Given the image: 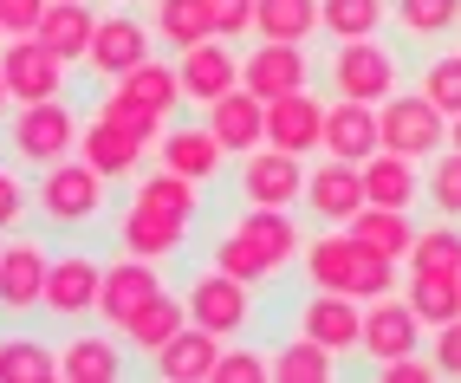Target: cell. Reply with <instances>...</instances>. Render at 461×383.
I'll list each match as a JSON object with an SVG mask.
<instances>
[{"label": "cell", "instance_id": "obj_1", "mask_svg": "<svg viewBox=\"0 0 461 383\" xmlns=\"http://www.w3.org/2000/svg\"><path fill=\"white\" fill-rule=\"evenodd\" d=\"M299 267L319 293H351V299H384L396 293V260L390 253H371L351 228H325L319 241L299 247Z\"/></svg>", "mask_w": 461, "mask_h": 383}, {"label": "cell", "instance_id": "obj_2", "mask_svg": "<svg viewBox=\"0 0 461 383\" xmlns=\"http://www.w3.org/2000/svg\"><path fill=\"white\" fill-rule=\"evenodd\" d=\"M78 131H85V117L66 98L14 105L7 111V156L20 169H52V163H66V156H78Z\"/></svg>", "mask_w": 461, "mask_h": 383}, {"label": "cell", "instance_id": "obj_3", "mask_svg": "<svg viewBox=\"0 0 461 383\" xmlns=\"http://www.w3.org/2000/svg\"><path fill=\"white\" fill-rule=\"evenodd\" d=\"M104 176L85 163V156H66V163H52V169H40V182H33V214L46 221V228H59V234H72V228H91V221L104 214Z\"/></svg>", "mask_w": 461, "mask_h": 383}, {"label": "cell", "instance_id": "obj_4", "mask_svg": "<svg viewBox=\"0 0 461 383\" xmlns=\"http://www.w3.org/2000/svg\"><path fill=\"white\" fill-rule=\"evenodd\" d=\"M396 78H403V59H396L377 33L371 40H338L325 52V85L338 91V98H357V105H384Z\"/></svg>", "mask_w": 461, "mask_h": 383}, {"label": "cell", "instance_id": "obj_5", "mask_svg": "<svg viewBox=\"0 0 461 383\" xmlns=\"http://www.w3.org/2000/svg\"><path fill=\"white\" fill-rule=\"evenodd\" d=\"M182 305H189V318L195 325H208L214 338H240L254 325V286L248 279H234V273H221V267H202L189 286H182Z\"/></svg>", "mask_w": 461, "mask_h": 383}, {"label": "cell", "instance_id": "obj_6", "mask_svg": "<svg viewBox=\"0 0 461 383\" xmlns=\"http://www.w3.org/2000/svg\"><path fill=\"white\" fill-rule=\"evenodd\" d=\"M234 196H240V208H293V202H305V156L273 150V143L248 150L240 169H234Z\"/></svg>", "mask_w": 461, "mask_h": 383}, {"label": "cell", "instance_id": "obj_7", "mask_svg": "<svg viewBox=\"0 0 461 383\" xmlns=\"http://www.w3.org/2000/svg\"><path fill=\"white\" fill-rule=\"evenodd\" d=\"M377 123H384V150L416 156V163H429V156L448 143V117L429 105L422 91H390L377 105Z\"/></svg>", "mask_w": 461, "mask_h": 383}, {"label": "cell", "instance_id": "obj_8", "mask_svg": "<svg viewBox=\"0 0 461 383\" xmlns=\"http://www.w3.org/2000/svg\"><path fill=\"white\" fill-rule=\"evenodd\" d=\"M98 286H104V260H98V253H85V247H66V253H52L40 312L59 318V325H72V318H98Z\"/></svg>", "mask_w": 461, "mask_h": 383}, {"label": "cell", "instance_id": "obj_9", "mask_svg": "<svg viewBox=\"0 0 461 383\" xmlns=\"http://www.w3.org/2000/svg\"><path fill=\"white\" fill-rule=\"evenodd\" d=\"M0 78H7L14 105H40V98H66V59H59L40 33H20L0 46Z\"/></svg>", "mask_w": 461, "mask_h": 383}, {"label": "cell", "instance_id": "obj_10", "mask_svg": "<svg viewBox=\"0 0 461 383\" xmlns=\"http://www.w3.org/2000/svg\"><path fill=\"white\" fill-rule=\"evenodd\" d=\"M46 273H52V247L33 234L0 241V318H26L46 299Z\"/></svg>", "mask_w": 461, "mask_h": 383}, {"label": "cell", "instance_id": "obj_11", "mask_svg": "<svg viewBox=\"0 0 461 383\" xmlns=\"http://www.w3.org/2000/svg\"><path fill=\"white\" fill-rule=\"evenodd\" d=\"M143 59H157V33L131 14H98V33H91V52H85V72L117 85L124 72H137Z\"/></svg>", "mask_w": 461, "mask_h": 383}, {"label": "cell", "instance_id": "obj_12", "mask_svg": "<svg viewBox=\"0 0 461 383\" xmlns=\"http://www.w3.org/2000/svg\"><path fill=\"white\" fill-rule=\"evenodd\" d=\"M422 318L410 312V299H396V293H384V299H364V364L371 370H384L390 358H410V351H422Z\"/></svg>", "mask_w": 461, "mask_h": 383}, {"label": "cell", "instance_id": "obj_13", "mask_svg": "<svg viewBox=\"0 0 461 383\" xmlns=\"http://www.w3.org/2000/svg\"><path fill=\"white\" fill-rule=\"evenodd\" d=\"M157 293H163V273H157V260H143V253H124V247H117V260H104L98 318H104L111 332H124V318H131V312H143Z\"/></svg>", "mask_w": 461, "mask_h": 383}, {"label": "cell", "instance_id": "obj_14", "mask_svg": "<svg viewBox=\"0 0 461 383\" xmlns=\"http://www.w3.org/2000/svg\"><path fill=\"white\" fill-rule=\"evenodd\" d=\"M240 85L254 98H286V91L312 85V52L293 40H254V52H240Z\"/></svg>", "mask_w": 461, "mask_h": 383}, {"label": "cell", "instance_id": "obj_15", "mask_svg": "<svg viewBox=\"0 0 461 383\" xmlns=\"http://www.w3.org/2000/svg\"><path fill=\"white\" fill-rule=\"evenodd\" d=\"M364 208V169L345 163V156H325V163L305 169V214L319 228H345V221Z\"/></svg>", "mask_w": 461, "mask_h": 383}, {"label": "cell", "instance_id": "obj_16", "mask_svg": "<svg viewBox=\"0 0 461 383\" xmlns=\"http://www.w3.org/2000/svg\"><path fill=\"white\" fill-rule=\"evenodd\" d=\"M111 234L124 253H143V260H169V253L189 247V221L169 214V208H149V202H124L111 221Z\"/></svg>", "mask_w": 461, "mask_h": 383}, {"label": "cell", "instance_id": "obj_17", "mask_svg": "<svg viewBox=\"0 0 461 383\" xmlns=\"http://www.w3.org/2000/svg\"><path fill=\"white\" fill-rule=\"evenodd\" d=\"M299 332L319 338L325 351H338V358H351V351L364 344V299L319 293V286H312V299H299Z\"/></svg>", "mask_w": 461, "mask_h": 383}, {"label": "cell", "instance_id": "obj_18", "mask_svg": "<svg viewBox=\"0 0 461 383\" xmlns=\"http://www.w3.org/2000/svg\"><path fill=\"white\" fill-rule=\"evenodd\" d=\"M176 78H182V105H214L221 91L240 85V52L228 40H202L189 52H176Z\"/></svg>", "mask_w": 461, "mask_h": 383}, {"label": "cell", "instance_id": "obj_19", "mask_svg": "<svg viewBox=\"0 0 461 383\" xmlns=\"http://www.w3.org/2000/svg\"><path fill=\"white\" fill-rule=\"evenodd\" d=\"M202 123L214 131V143H221L228 156H248V150L267 143V98H254L248 85H234L214 105H202Z\"/></svg>", "mask_w": 461, "mask_h": 383}, {"label": "cell", "instance_id": "obj_20", "mask_svg": "<svg viewBox=\"0 0 461 383\" xmlns=\"http://www.w3.org/2000/svg\"><path fill=\"white\" fill-rule=\"evenodd\" d=\"M267 143L293 150V156H312L325 143V98H312V85L286 91V98H267Z\"/></svg>", "mask_w": 461, "mask_h": 383}, {"label": "cell", "instance_id": "obj_21", "mask_svg": "<svg viewBox=\"0 0 461 383\" xmlns=\"http://www.w3.org/2000/svg\"><path fill=\"white\" fill-rule=\"evenodd\" d=\"M325 156H345V163H364V156L384 150V123L377 105H357V98H325Z\"/></svg>", "mask_w": 461, "mask_h": 383}, {"label": "cell", "instance_id": "obj_22", "mask_svg": "<svg viewBox=\"0 0 461 383\" xmlns=\"http://www.w3.org/2000/svg\"><path fill=\"white\" fill-rule=\"evenodd\" d=\"M228 228L240 234V241H248L254 253H260V260L273 267V273H286L293 260H299V221H293V208H240L234 221H228Z\"/></svg>", "mask_w": 461, "mask_h": 383}, {"label": "cell", "instance_id": "obj_23", "mask_svg": "<svg viewBox=\"0 0 461 383\" xmlns=\"http://www.w3.org/2000/svg\"><path fill=\"white\" fill-rule=\"evenodd\" d=\"M143 150H149L143 137L117 131V123H111V117H98V111H91V117H85V131H78V156H85V163L98 169L104 182L137 176V169H143Z\"/></svg>", "mask_w": 461, "mask_h": 383}, {"label": "cell", "instance_id": "obj_24", "mask_svg": "<svg viewBox=\"0 0 461 383\" xmlns=\"http://www.w3.org/2000/svg\"><path fill=\"white\" fill-rule=\"evenodd\" d=\"M124 338H117L111 325L104 332H72L66 344H59V377L66 383H111V377H124Z\"/></svg>", "mask_w": 461, "mask_h": 383}, {"label": "cell", "instance_id": "obj_25", "mask_svg": "<svg viewBox=\"0 0 461 383\" xmlns=\"http://www.w3.org/2000/svg\"><path fill=\"white\" fill-rule=\"evenodd\" d=\"M221 344H228V338H214L208 325H195V318H189V325H182V332L157 351V358H149V370H157L163 383H208V377H214V358H221Z\"/></svg>", "mask_w": 461, "mask_h": 383}, {"label": "cell", "instance_id": "obj_26", "mask_svg": "<svg viewBox=\"0 0 461 383\" xmlns=\"http://www.w3.org/2000/svg\"><path fill=\"white\" fill-rule=\"evenodd\" d=\"M157 163L176 169V176H189V182H214L221 163H228V150L214 143L208 123H176V131H163V143H157Z\"/></svg>", "mask_w": 461, "mask_h": 383}, {"label": "cell", "instance_id": "obj_27", "mask_svg": "<svg viewBox=\"0 0 461 383\" xmlns=\"http://www.w3.org/2000/svg\"><path fill=\"white\" fill-rule=\"evenodd\" d=\"M364 202H377V208H416L422 202V169H416V156H396V150H377V156H364Z\"/></svg>", "mask_w": 461, "mask_h": 383}, {"label": "cell", "instance_id": "obj_28", "mask_svg": "<svg viewBox=\"0 0 461 383\" xmlns=\"http://www.w3.org/2000/svg\"><path fill=\"white\" fill-rule=\"evenodd\" d=\"M182 325H189V305H182V293H169V286H163V293L149 299L143 312H131V318H124V332H117V338H124V351H137V358L149 364V358H157V351H163Z\"/></svg>", "mask_w": 461, "mask_h": 383}, {"label": "cell", "instance_id": "obj_29", "mask_svg": "<svg viewBox=\"0 0 461 383\" xmlns=\"http://www.w3.org/2000/svg\"><path fill=\"white\" fill-rule=\"evenodd\" d=\"M91 33H98V14H91V0H46V14H40V40H46L59 59H66V66H85Z\"/></svg>", "mask_w": 461, "mask_h": 383}, {"label": "cell", "instance_id": "obj_30", "mask_svg": "<svg viewBox=\"0 0 461 383\" xmlns=\"http://www.w3.org/2000/svg\"><path fill=\"white\" fill-rule=\"evenodd\" d=\"M149 33L169 52H189V46L214 40V20H208L202 0H149Z\"/></svg>", "mask_w": 461, "mask_h": 383}, {"label": "cell", "instance_id": "obj_31", "mask_svg": "<svg viewBox=\"0 0 461 383\" xmlns=\"http://www.w3.org/2000/svg\"><path fill=\"white\" fill-rule=\"evenodd\" d=\"M410 312L422 318L429 332L448 325V318H461V273H436V267H410V286H403Z\"/></svg>", "mask_w": 461, "mask_h": 383}, {"label": "cell", "instance_id": "obj_32", "mask_svg": "<svg viewBox=\"0 0 461 383\" xmlns=\"http://www.w3.org/2000/svg\"><path fill=\"white\" fill-rule=\"evenodd\" d=\"M345 228L371 247V253H390V260H410V241H416V221L410 208H377V202H364Z\"/></svg>", "mask_w": 461, "mask_h": 383}, {"label": "cell", "instance_id": "obj_33", "mask_svg": "<svg viewBox=\"0 0 461 383\" xmlns=\"http://www.w3.org/2000/svg\"><path fill=\"white\" fill-rule=\"evenodd\" d=\"M59 377V344L33 332H0V383H52Z\"/></svg>", "mask_w": 461, "mask_h": 383}, {"label": "cell", "instance_id": "obj_34", "mask_svg": "<svg viewBox=\"0 0 461 383\" xmlns=\"http://www.w3.org/2000/svg\"><path fill=\"white\" fill-rule=\"evenodd\" d=\"M273 377H280V383H331L338 377V351H325L319 338H286V344H273Z\"/></svg>", "mask_w": 461, "mask_h": 383}, {"label": "cell", "instance_id": "obj_35", "mask_svg": "<svg viewBox=\"0 0 461 383\" xmlns=\"http://www.w3.org/2000/svg\"><path fill=\"white\" fill-rule=\"evenodd\" d=\"M312 33H319V0H254V40L305 46Z\"/></svg>", "mask_w": 461, "mask_h": 383}, {"label": "cell", "instance_id": "obj_36", "mask_svg": "<svg viewBox=\"0 0 461 383\" xmlns=\"http://www.w3.org/2000/svg\"><path fill=\"white\" fill-rule=\"evenodd\" d=\"M131 202H149V208H169V214H182V221H195L202 214V182H189V176H176V169H149V176H131Z\"/></svg>", "mask_w": 461, "mask_h": 383}, {"label": "cell", "instance_id": "obj_37", "mask_svg": "<svg viewBox=\"0 0 461 383\" xmlns=\"http://www.w3.org/2000/svg\"><path fill=\"white\" fill-rule=\"evenodd\" d=\"M117 85H124L137 105L163 111V117H169V111L182 105V78H176V59H143V66H137V72H124Z\"/></svg>", "mask_w": 461, "mask_h": 383}, {"label": "cell", "instance_id": "obj_38", "mask_svg": "<svg viewBox=\"0 0 461 383\" xmlns=\"http://www.w3.org/2000/svg\"><path fill=\"white\" fill-rule=\"evenodd\" d=\"M98 117H111L117 131H131V137H143L149 150L163 143V131H169V117L163 111H149V105H137L124 85H111V91H98Z\"/></svg>", "mask_w": 461, "mask_h": 383}, {"label": "cell", "instance_id": "obj_39", "mask_svg": "<svg viewBox=\"0 0 461 383\" xmlns=\"http://www.w3.org/2000/svg\"><path fill=\"white\" fill-rule=\"evenodd\" d=\"M384 0H319V33L331 40H371L384 26Z\"/></svg>", "mask_w": 461, "mask_h": 383}, {"label": "cell", "instance_id": "obj_40", "mask_svg": "<svg viewBox=\"0 0 461 383\" xmlns=\"http://www.w3.org/2000/svg\"><path fill=\"white\" fill-rule=\"evenodd\" d=\"M390 20L403 26L410 40H448L461 26V0H396Z\"/></svg>", "mask_w": 461, "mask_h": 383}, {"label": "cell", "instance_id": "obj_41", "mask_svg": "<svg viewBox=\"0 0 461 383\" xmlns=\"http://www.w3.org/2000/svg\"><path fill=\"white\" fill-rule=\"evenodd\" d=\"M422 202H436L442 221H461V150L442 143L429 156V176H422Z\"/></svg>", "mask_w": 461, "mask_h": 383}, {"label": "cell", "instance_id": "obj_42", "mask_svg": "<svg viewBox=\"0 0 461 383\" xmlns=\"http://www.w3.org/2000/svg\"><path fill=\"white\" fill-rule=\"evenodd\" d=\"M416 91H422V98L436 105L442 117H461V52H436V59H422Z\"/></svg>", "mask_w": 461, "mask_h": 383}, {"label": "cell", "instance_id": "obj_43", "mask_svg": "<svg viewBox=\"0 0 461 383\" xmlns=\"http://www.w3.org/2000/svg\"><path fill=\"white\" fill-rule=\"evenodd\" d=\"M410 267L461 273V221H442V228H416V241H410Z\"/></svg>", "mask_w": 461, "mask_h": 383}, {"label": "cell", "instance_id": "obj_44", "mask_svg": "<svg viewBox=\"0 0 461 383\" xmlns=\"http://www.w3.org/2000/svg\"><path fill=\"white\" fill-rule=\"evenodd\" d=\"M208 260L221 267V273H234V279H248V286H267V279H280V273H273V267H267L260 253H254L248 241L234 234V228H221V234H214V247H208Z\"/></svg>", "mask_w": 461, "mask_h": 383}, {"label": "cell", "instance_id": "obj_45", "mask_svg": "<svg viewBox=\"0 0 461 383\" xmlns=\"http://www.w3.org/2000/svg\"><path fill=\"white\" fill-rule=\"evenodd\" d=\"M267 377H273V364L260 358V351L228 338V344H221V358H214V377H208V383H267Z\"/></svg>", "mask_w": 461, "mask_h": 383}, {"label": "cell", "instance_id": "obj_46", "mask_svg": "<svg viewBox=\"0 0 461 383\" xmlns=\"http://www.w3.org/2000/svg\"><path fill=\"white\" fill-rule=\"evenodd\" d=\"M208 20H214V40H248L254 33V0H202Z\"/></svg>", "mask_w": 461, "mask_h": 383}, {"label": "cell", "instance_id": "obj_47", "mask_svg": "<svg viewBox=\"0 0 461 383\" xmlns=\"http://www.w3.org/2000/svg\"><path fill=\"white\" fill-rule=\"evenodd\" d=\"M33 214V188L20 182V169H0V234H14Z\"/></svg>", "mask_w": 461, "mask_h": 383}, {"label": "cell", "instance_id": "obj_48", "mask_svg": "<svg viewBox=\"0 0 461 383\" xmlns=\"http://www.w3.org/2000/svg\"><path fill=\"white\" fill-rule=\"evenodd\" d=\"M429 364H436V377H461V318L436 325V351H429Z\"/></svg>", "mask_w": 461, "mask_h": 383}, {"label": "cell", "instance_id": "obj_49", "mask_svg": "<svg viewBox=\"0 0 461 383\" xmlns=\"http://www.w3.org/2000/svg\"><path fill=\"white\" fill-rule=\"evenodd\" d=\"M40 14H46V0H0V26H7V40L40 33Z\"/></svg>", "mask_w": 461, "mask_h": 383}, {"label": "cell", "instance_id": "obj_50", "mask_svg": "<svg viewBox=\"0 0 461 383\" xmlns=\"http://www.w3.org/2000/svg\"><path fill=\"white\" fill-rule=\"evenodd\" d=\"M7 111H14V98H7V78H0V123H7Z\"/></svg>", "mask_w": 461, "mask_h": 383}, {"label": "cell", "instance_id": "obj_51", "mask_svg": "<svg viewBox=\"0 0 461 383\" xmlns=\"http://www.w3.org/2000/svg\"><path fill=\"white\" fill-rule=\"evenodd\" d=\"M448 143H455V150H461V117H448Z\"/></svg>", "mask_w": 461, "mask_h": 383}, {"label": "cell", "instance_id": "obj_52", "mask_svg": "<svg viewBox=\"0 0 461 383\" xmlns=\"http://www.w3.org/2000/svg\"><path fill=\"white\" fill-rule=\"evenodd\" d=\"M0 46H7V26H0Z\"/></svg>", "mask_w": 461, "mask_h": 383}]
</instances>
